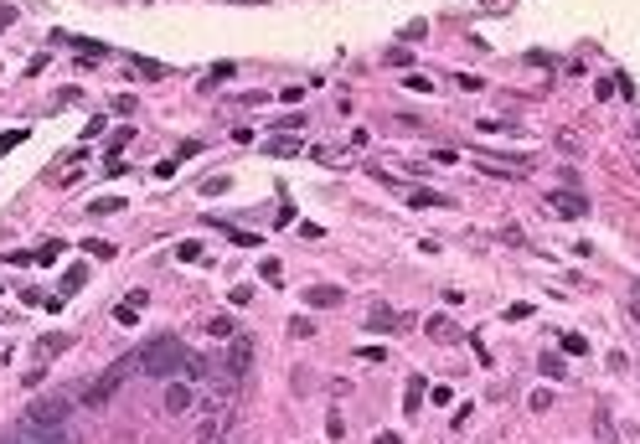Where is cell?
Returning <instances> with one entry per match:
<instances>
[{"label": "cell", "mask_w": 640, "mask_h": 444, "mask_svg": "<svg viewBox=\"0 0 640 444\" xmlns=\"http://www.w3.org/2000/svg\"><path fill=\"white\" fill-rule=\"evenodd\" d=\"M377 444H403L398 434H377Z\"/></svg>", "instance_id": "cell-34"}, {"label": "cell", "mask_w": 640, "mask_h": 444, "mask_svg": "<svg viewBox=\"0 0 640 444\" xmlns=\"http://www.w3.org/2000/svg\"><path fill=\"white\" fill-rule=\"evenodd\" d=\"M424 331H429V341H465V331L454 325L449 316H429L424 320Z\"/></svg>", "instance_id": "cell-9"}, {"label": "cell", "mask_w": 640, "mask_h": 444, "mask_svg": "<svg viewBox=\"0 0 640 444\" xmlns=\"http://www.w3.org/2000/svg\"><path fill=\"white\" fill-rule=\"evenodd\" d=\"M258 279H264V284H284V269H279V258H264V264H258Z\"/></svg>", "instance_id": "cell-20"}, {"label": "cell", "mask_w": 640, "mask_h": 444, "mask_svg": "<svg viewBox=\"0 0 640 444\" xmlns=\"http://www.w3.org/2000/svg\"><path fill=\"white\" fill-rule=\"evenodd\" d=\"M325 434H331V439H346V419H341V413H331V419H325Z\"/></svg>", "instance_id": "cell-30"}, {"label": "cell", "mask_w": 640, "mask_h": 444, "mask_svg": "<svg viewBox=\"0 0 640 444\" xmlns=\"http://www.w3.org/2000/svg\"><path fill=\"white\" fill-rule=\"evenodd\" d=\"M228 186H232L228 176H207V181H202V197H222V191H228Z\"/></svg>", "instance_id": "cell-25"}, {"label": "cell", "mask_w": 640, "mask_h": 444, "mask_svg": "<svg viewBox=\"0 0 640 444\" xmlns=\"http://www.w3.org/2000/svg\"><path fill=\"white\" fill-rule=\"evenodd\" d=\"M73 346V336L68 331H52V336H42V341H36V351H42V362H52V357H62V351Z\"/></svg>", "instance_id": "cell-11"}, {"label": "cell", "mask_w": 640, "mask_h": 444, "mask_svg": "<svg viewBox=\"0 0 640 444\" xmlns=\"http://www.w3.org/2000/svg\"><path fill=\"white\" fill-rule=\"evenodd\" d=\"M299 305H315V310L346 305V290L341 284H305V290H299Z\"/></svg>", "instance_id": "cell-6"}, {"label": "cell", "mask_w": 640, "mask_h": 444, "mask_svg": "<svg viewBox=\"0 0 640 444\" xmlns=\"http://www.w3.org/2000/svg\"><path fill=\"white\" fill-rule=\"evenodd\" d=\"M191 357H197V351H186L181 336H155L150 346L135 351V367L145 372V377H155V383H171V377H186Z\"/></svg>", "instance_id": "cell-1"}, {"label": "cell", "mask_w": 640, "mask_h": 444, "mask_svg": "<svg viewBox=\"0 0 640 444\" xmlns=\"http://www.w3.org/2000/svg\"><path fill=\"white\" fill-rule=\"evenodd\" d=\"M532 408L547 413V408H553V393H547V387H537V393H532Z\"/></svg>", "instance_id": "cell-33"}, {"label": "cell", "mask_w": 640, "mask_h": 444, "mask_svg": "<svg viewBox=\"0 0 640 444\" xmlns=\"http://www.w3.org/2000/svg\"><path fill=\"white\" fill-rule=\"evenodd\" d=\"M264 150H269V155H299L305 145H299V140H284V135H279V140H264Z\"/></svg>", "instance_id": "cell-17"}, {"label": "cell", "mask_w": 640, "mask_h": 444, "mask_svg": "<svg viewBox=\"0 0 640 444\" xmlns=\"http://www.w3.org/2000/svg\"><path fill=\"white\" fill-rule=\"evenodd\" d=\"M83 284H88V264H73L68 274H62V284H57V295H62V299H68V295H77V290H83Z\"/></svg>", "instance_id": "cell-12"}, {"label": "cell", "mask_w": 640, "mask_h": 444, "mask_svg": "<svg viewBox=\"0 0 640 444\" xmlns=\"http://www.w3.org/2000/svg\"><path fill=\"white\" fill-rule=\"evenodd\" d=\"M26 135H31V129H26V124H21V129H6V135H0V155H6V150H16V145H21Z\"/></svg>", "instance_id": "cell-24"}, {"label": "cell", "mask_w": 640, "mask_h": 444, "mask_svg": "<svg viewBox=\"0 0 640 444\" xmlns=\"http://www.w3.org/2000/svg\"><path fill=\"white\" fill-rule=\"evenodd\" d=\"M88 212H94V217H109V212H124V202H119V197H98Z\"/></svg>", "instance_id": "cell-22"}, {"label": "cell", "mask_w": 640, "mask_h": 444, "mask_svg": "<svg viewBox=\"0 0 640 444\" xmlns=\"http://www.w3.org/2000/svg\"><path fill=\"white\" fill-rule=\"evenodd\" d=\"M57 258H62V238H47L36 248V264H57Z\"/></svg>", "instance_id": "cell-19"}, {"label": "cell", "mask_w": 640, "mask_h": 444, "mask_svg": "<svg viewBox=\"0 0 640 444\" xmlns=\"http://www.w3.org/2000/svg\"><path fill=\"white\" fill-rule=\"evenodd\" d=\"M413 325V316H403V310H367V331H408Z\"/></svg>", "instance_id": "cell-7"}, {"label": "cell", "mask_w": 640, "mask_h": 444, "mask_svg": "<svg viewBox=\"0 0 640 444\" xmlns=\"http://www.w3.org/2000/svg\"><path fill=\"white\" fill-rule=\"evenodd\" d=\"M202 403V393H197V383H186V377H171V387H165V413H191Z\"/></svg>", "instance_id": "cell-5"}, {"label": "cell", "mask_w": 640, "mask_h": 444, "mask_svg": "<svg viewBox=\"0 0 640 444\" xmlns=\"http://www.w3.org/2000/svg\"><path fill=\"white\" fill-rule=\"evenodd\" d=\"M68 419H73V398H68V393H47V398H31V403H26V424L68 429Z\"/></svg>", "instance_id": "cell-4"}, {"label": "cell", "mask_w": 640, "mask_h": 444, "mask_svg": "<svg viewBox=\"0 0 640 444\" xmlns=\"http://www.w3.org/2000/svg\"><path fill=\"white\" fill-rule=\"evenodd\" d=\"M547 207H553L558 217H573V222H579L583 212H589V202H583L579 191H553V197H547Z\"/></svg>", "instance_id": "cell-8"}, {"label": "cell", "mask_w": 640, "mask_h": 444, "mask_svg": "<svg viewBox=\"0 0 640 444\" xmlns=\"http://www.w3.org/2000/svg\"><path fill=\"white\" fill-rule=\"evenodd\" d=\"M248 6H253V0H248Z\"/></svg>", "instance_id": "cell-35"}, {"label": "cell", "mask_w": 640, "mask_h": 444, "mask_svg": "<svg viewBox=\"0 0 640 444\" xmlns=\"http://www.w3.org/2000/svg\"><path fill=\"white\" fill-rule=\"evenodd\" d=\"M408 207H444L439 191H408Z\"/></svg>", "instance_id": "cell-23"}, {"label": "cell", "mask_w": 640, "mask_h": 444, "mask_svg": "<svg viewBox=\"0 0 640 444\" xmlns=\"http://www.w3.org/2000/svg\"><path fill=\"white\" fill-rule=\"evenodd\" d=\"M387 62H393V68H413V52H408V47H393V57H387Z\"/></svg>", "instance_id": "cell-31"}, {"label": "cell", "mask_w": 640, "mask_h": 444, "mask_svg": "<svg viewBox=\"0 0 640 444\" xmlns=\"http://www.w3.org/2000/svg\"><path fill=\"white\" fill-rule=\"evenodd\" d=\"M197 444H222V413H207L197 424Z\"/></svg>", "instance_id": "cell-13"}, {"label": "cell", "mask_w": 640, "mask_h": 444, "mask_svg": "<svg viewBox=\"0 0 640 444\" xmlns=\"http://www.w3.org/2000/svg\"><path fill=\"white\" fill-rule=\"evenodd\" d=\"M217 372L222 377H232V383H248V372H253V341H248V336H232L228 346L217 351Z\"/></svg>", "instance_id": "cell-3"}, {"label": "cell", "mask_w": 640, "mask_h": 444, "mask_svg": "<svg viewBox=\"0 0 640 444\" xmlns=\"http://www.w3.org/2000/svg\"><path fill=\"white\" fill-rule=\"evenodd\" d=\"M403 83H408L413 94H434V77H419V73H408V77H403Z\"/></svg>", "instance_id": "cell-28"}, {"label": "cell", "mask_w": 640, "mask_h": 444, "mask_svg": "<svg viewBox=\"0 0 640 444\" xmlns=\"http://www.w3.org/2000/svg\"><path fill=\"white\" fill-rule=\"evenodd\" d=\"M129 140H135V129H119V135H114V140H109V155H119V150L129 145Z\"/></svg>", "instance_id": "cell-32"}, {"label": "cell", "mask_w": 640, "mask_h": 444, "mask_svg": "<svg viewBox=\"0 0 640 444\" xmlns=\"http://www.w3.org/2000/svg\"><path fill=\"white\" fill-rule=\"evenodd\" d=\"M563 351H568V357H583V351H589V341H583L579 331H568V336H563Z\"/></svg>", "instance_id": "cell-26"}, {"label": "cell", "mask_w": 640, "mask_h": 444, "mask_svg": "<svg viewBox=\"0 0 640 444\" xmlns=\"http://www.w3.org/2000/svg\"><path fill=\"white\" fill-rule=\"evenodd\" d=\"M207 336H217V341H232L238 331H232V320H228V316H212V320H207Z\"/></svg>", "instance_id": "cell-16"}, {"label": "cell", "mask_w": 640, "mask_h": 444, "mask_svg": "<svg viewBox=\"0 0 640 444\" xmlns=\"http://www.w3.org/2000/svg\"><path fill=\"white\" fill-rule=\"evenodd\" d=\"M202 253V243L197 238H186V243H176V258H181V264H186V258H197Z\"/></svg>", "instance_id": "cell-29"}, {"label": "cell", "mask_w": 640, "mask_h": 444, "mask_svg": "<svg viewBox=\"0 0 640 444\" xmlns=\"http://www.w3.org/2000/svg\"><path fill=\"white\" fill-rule=\"evenodd\" d=\"M290 336H295V341H305V336H315V325H310L305 316H295V320H290Z\"/></svg>", "instance_id": "cell-27"}, {"label": "cell", "mask_w": 640, "mask_h": 444, "mask_svg": "<svg viewBox=\"0 0 640 444\" xmlns=\"http://www.w3.org/2000/svg\"><path fill=\"white\" fill-rule=\"evenodd\" d=\"M424 377H413V383H408V393H403V413H419V403H424Z\"/></svg>", "instance_id": "cell-15"}, {"label": "cell", "mask_w": 640, "mask_h": 444, "mask_svg": "<svg viewBox=\"0 0 640 444\" xmlns=\"http://www.w3.org/2000/svg\"><path fill=\"white\" fill-rule=\"evenodd\" d=\"M140 305H150V299H145V290H135V295H129L124 305L114 310V320H119V325H140Z\"/></svg>", "instance_id": "cell-10"}, {"label": "cell", "mask_w": 640, "mask_h": 444, "mask_svg": "<svg viewBox=\"0 0 640 444\" xmlns=\"http://www.w3.org/2000/svg\"><path fill=\"white\" fill-rule=\"evenodd\" d=\"M83 253L88 258H114V243L109 238H83Z\"/></svg>", "instance_id": "cell-18"}, {"label": "cell", "mask_w": 640, "mask_h": 444, "mask_svg": "<svg viewBox=\"0 0 640 444\" xmlns=\"http://www.w3.org/2000/svg\"><path fill=\"white\" fill-rule=\"evenodd\" d=\"M135 109H140L135 94H119V98H114V114H119V119H135Z\"/></svg>", "instance_id": "cell-21"}, {"label": "cell", "mask_w": 640, "mask_h": 444, "mask_svg": "<svg viewBox=\"0 0 640 444\" xmlns=\"http://www.w3.org/2000/svg\"><path fill=\"white\" fill-rule=\"evenodd\" d=\"M135 372H140V367H135V357H119L114 367H103L94 383H83V403H94V408H98V403H109V398L119 393V387H124Z\"/></svg>", "instance_id": "cell-2"}, {"label": "cell", "mask_w": 640, "mask_h": 444, "mask_svg": "<svg viewBox=\"0 0 640 444\" xmlns=\"http://www.w3.org/2000/svg\"><path fill=\"white\" fill-rule=\"evenodd\" d=\"M537 367H542V377H558V383H563V357H558V351H542V357H537Z\"/></svg>", "instance_id": "cell-14"}]
</instances>
